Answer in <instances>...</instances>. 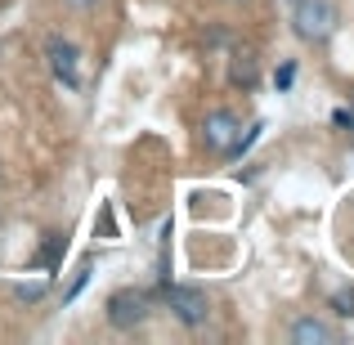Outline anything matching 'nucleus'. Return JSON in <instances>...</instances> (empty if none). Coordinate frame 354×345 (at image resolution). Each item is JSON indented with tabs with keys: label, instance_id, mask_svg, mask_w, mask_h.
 <instances>
[{
	"label": "nucleus",
	"instance_id": "1a4fd4ad",
	"mask_svg": "<svg viewBox=\"0 0 354 345\" xmlns=\"http://www.w3.org/2000/svg\"><path fill=\"white\" fill-rule=\"evenodd\" d=\"M14 296H18V301H41V296H45V283H18Z\"/></svg>",
	"mask_w": 354,
	"mask_h": 345
},
{
	"label": "nucleus",
	"instance_id": "6e6552de",
	"mask_svg": "<svg viewBox=\"0 0 354 345\" xmlns=\"http://www.w3.org/2000/svg\"><path fill=\"white\" fill-rule=\"evenodd\" d=\"M86 278H90V260H86V265H81V269H77V274H72V283H68V287H63V301H72V296H77V292H81V287H86Z\"/></svg>",
	"mask_w": 354,
	"mask_h": 345
},
{
	"label": "nucleus",
	"instance_id": "9d476101",
	"mask_svg": "<svg viewBox=\"0 0 354 345\" xmlns=\"http://www.w3.org/2000/svg\"><path fill=\"white\" fill-rule=\"evenodd\" d=\"M63 247H68L63 238H50V242H45V251H41V260H45V265L54 269V265H59V251H63Z\"/></svg>",
	"mask_w": 354,
	"mask_h": 345
},
{
	"label": "nucleus",
	"instance_id": "f03ea898",
	"mask_svg": "<svg viewBox=\"0 0 354 345\" xmlns=\"http://www.w3.org/2000/svg\"><path fill=\"white\" fill-rule=\"evenodd\" d=\"M45 59H50V72L63 81L68 90H77L81 86V54H77V45L68 41V36H45Z\"/></svg>",
	"mask_w": 354,
	"mask_h": 345
},
{
	"label": "nucleus",
	"instance_id": "9b49d317",
	"mask_svg": "<svg viewBox=\"0 0 354 345\" xmlns=\"http://www.w3.org/2000/svg\"><path fill=\"white\" fill-rule=\"evenodd\" d=\"M337 310H341V314H354V292H341V296H337Z\"/></svg>",
	"mask_w": 354,
	"mask_h": 345
},
{
	"label": "nucleus",
	"instance_id": "7ed1b4c3",
	"mask_svg": "<svg viewBox=\"0 0 354 345\" xmlns=\"http://www.w3.org/2000/svg\"><path fill=\"white\" fill-rule=\"evenodd\" d=\"M166 305H171V310H175V319H180V323H189V328L207 323V314H211L207 296H202L198 287H166Z\"/></svg>",
	"mask_w": 354,
	"mask_h": 345
},
{
	"label": "nucleus",
	"instance_id": "0eeeda50",
	"mask_svg": "<svg viewBox=\"0 0 354 345\" xmlns=\"http://www.w3.org/2000/svg\"><path fill=\"white\" fill-rule=\"evenodd\" d=\"M234 81H242V86H251V81H256V54H251V50H238V59H234Z\"/></svg>",
	"mask_w": 354,
	"mask_h": 345
},
{
	"label": "nucleus",
	"instance_id": "f8f14e48",
	"mask_svg": "<svg viewBox=\"0 0 354 345\" xmlns=\"http://www.w3.org/2000/svg\"><path fill=\"white\" fill-rule=\"evenodd\" d=\"M292 77H296V68H292V63H287V68H278V90H287V86H292Z\"/></svg>",
	"mask_w": 354,
	"mask_h": 345
},
{
	"label": "nucleus",
	"instance_id": "39448f33",
	"mask_svg": "<svg viewBox=\"0 0 354 345\" xmlns=\"http://www.w3.org/2000/svg\"><path fill=\"white\" fill-rule=\"evenodd\" d=\"M238 139V117L234 113H211L202 121V144L216 148V153H229V144Z\"/></svg>",
	"mask_w": 354,
	"mask_h": 345
},
{
	"label": "nucleus",
	"instance_id": "f257e3e1",
	"mask_svg": "<svg viewBox=\"0 0 354 345\" xmlns=\"http://www.w3.org/2000/svg\"><path fill=\"white\" fill-rule=\"evenodd\" d=\"M292 18H296V32H301L305 41H328V36L337 32V9H332V0H296Z\"/></svg>",
	"mask_w": 354,
	"mask_h": 345
},
{
	"label": "nucleus",
	"instance_id": "4468645a",
	"mask_svg": "<svg viewBox=\"0 0 354 345\" xmlns=\"http://www.w3.org/2000/svg\"><path fill=\"white\" fill-rule=\"evenodd\" d=\"M283 5H287V9H292V5H296V0H283Z\"/></svg>",
	"mask_w": 354,
	"mask_h": 345
},
{
	"label": "nucleus",
	"instance_id": "ddd939ff",
	"mask_svg": "<svg viewBox=\"0 0 354 345\" xmlns=\"http://www.w3.org/2000/svg\"><path fill=\"white\" fill-rule=\"evenodd\" d=\"M68 5H90V0H68Z\"/></svg>",
	"mask_w": 354,
	"mask_h": 345
},
{
	"label": "nucleus",
	"instance_id": "423d86ee",
	"mask_svg": "<svg viewBox=\"0 0 354 345\" xmlns=\"http://www.w3.org/2000/svg\"><path fill=\"white\" fill-rule=\"evenodd\" d=\"M292 341L296 345H332V341H337V332H332L323 319H296L292 323Z\"/></svg>",
	"mask_w": 354,
	"mask_h": 345
},
{
	"label": "nucleus",
	"instance_id": "20e7f679",
	"mask_svg": "<svg viewBox=\"0 0 354 345\" xmlns=\"http://www.w3.org/2000/svg\"><path fill=\"white\" fill-rule=\"evenodd\" d=\"M144 319H148V296L144 292H117L113 301H108V323H113V328L130 332Z\"/></svg>",
	"mask_w": 354,
	"mask_h": 345
}]
</instances>
